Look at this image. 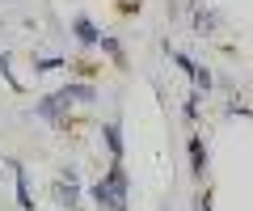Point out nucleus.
Listing matches in <instances>:
<instances>
[{
    "label": "nucleus",
    "instance_id": "nucleus-1",
    "mask_svg": "<svg viewBox=\"0 0 253 211\" xmlns=\"http://www.w3.org/2000/svg\"><path fill=\"white\" fill-rule=\"evenodd\" d=\"M93 199H97L101 211H123V207H126V173H123L118 161H114V169L93 186Z\"/></svg>",
    "mask_w": 253,
    "mask_h": 211
},
{
    "label": "nucleus",
    "instance_id": "nucleus-2",
    "mask_svg": "<svg viewBox=\"0 0 253 211\" xmlns=\"http://www.w3.org/2000/svg\"><path fill=\"white\" fill-rule=\"evenodd\" d=\"M51 194L59 199V207H76V194H81V177H76V169H63V173L55 177Z\"/></svg>",
    "mask_w": 253,
    "mask_h": 211
},
{
    "label": "nucleus",
    "instance_id": "nucleus-3",
    "mask_svg": "<svg viewBox=\"0 0 253 211\" xmlns=\"http://www.w3.org/2000/svg\"><path fill=\"white\" fill-rule=\"evenodd\" d=\"M72 89H63V93H51V97H42V106H38V114H42V119H59L63 110H68V106H72Z\"/></svg>",
    "mask_w": 253,
    "mask_h": 211
},
{
    "label": "nucleus",
    "instance_id": "nucleus-4",
    "mask_svg": "<svg viewBox=\"0 0 253 211\" xmlns=\"http://www.w3.org/2000/svg\"><path fill=\"white\" fill-rule=\"evenodd\" d=\"M177 68H181V72H186V76H190L194 84H199V89H211V84H215V81H211V72H207V68H199L194 59H186V55H177Z\"/></svg>",
    "mask_w": 253,
    "mask_h": 211
},
{
    "label": "nucleus",
    "instance_id": "nucleus-5",
    "mask_svg": "<svg viewBox=\"0 0 253 211\" xmlns=\"http://www.w3.org/2000/svg\"><path fill=\"white\" fill-rule=\"evenodd\" d=\"M13 169V177H17V203H21V207H34V199H30V177H26V169H21V165H9Z\"/></svg>",
    "mask_w": 253,
    "mask_h": 211
},
{
    "label": "nucleus",
    "instance_id": "nucleus-6",
    "mask_svg": "<svg viewBox=\"0 0 253 211\" xmlns=\"http://www.w3.org/2000/svg\"><path fill=\"white\" fill-rule=\"evenodd\" d=\"M72 30H76V38H81V42H101L97 26H93L89 17H76V21H72Z\"/></svg>",
    "mask_w": 253,
    "mask_h": 211
},
{
    "label": "nucleus",
    "instance_id": "nucleus-7",
    "mask_svg": "<svg viewBox=\"0 0 253 211\" xmlns=\"http://www.w3.org/2000/svg\"><path fill=\"white\" fill-rule=\"evenodd\" d=\"M106 148H110V156H123V139H118V123H106Z\"/></svg>",
    "mask_w": 253,
    "mask_h": 211
},
{
    "label": "nucleus",
    "instance_id": "nucleus-8",
    "mask_svg": "<svg viewBox=\"0 0 253 211\" xmlns=\"http://www.w3.org/2000/svg\"><path fill=\"white\" fill-rule=\"evenodd\" d=\"M190 161H194V173H203L207 161H203V144H199V139H190Z\"/></svg>",
    "mask_w": 253,
    "mask_h": 211
},
{
    "label": "nucleus",
    "instance_id": "nucleus-9",
    "mask_svg": "<svg viewBox=\"0 0 253 211\" xmlns=\"http://www.w3.org/2000/svg\"><path fill=\"white\" fill-rule=\"evenodd\" d=\"M55 68H63V59H38V72H55Z\"/></svg>",
    "mask_w": 253,
    "mask_h": 211
}]
</instances>
